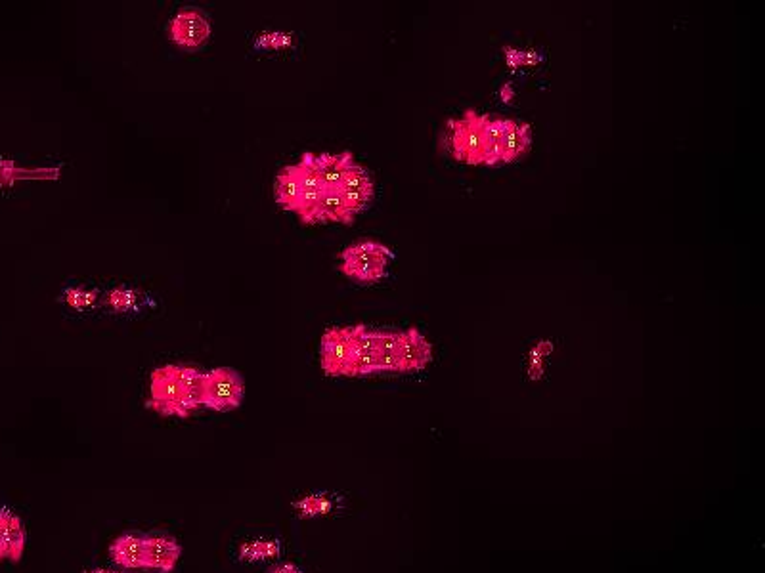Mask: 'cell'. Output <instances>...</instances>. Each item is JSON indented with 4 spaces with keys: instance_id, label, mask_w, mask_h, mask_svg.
<instances>
[{
    "instance_id": "obj_4",
    "label": "cell",
    "mask_w": 765,
    "mask_h": 573,
    "mask_svg": "<svg viewBox=\"0 0 765 573\" xmlns=\"http://www.w3.org/2000/svg\"><path fill=\"white\" fill-rule=\"evenodd\" d=\"M150 407L163 417H182V384L178 365H165L152 373Z\"/></svg>"
},
{
    "instance_id": "obj_3",
    "label": "cell",
    "mask_w": 765,
    "mask_h": 573,
    "mask_svg": "<svg viewBox=\"0 0 765 573\" xmlns=\"http://www.w3.org/2000/svg\"><path fill=\"white\" fill-rule=\"evenodd\" d=\"M245 381L240 371L232 367H217L205 373L203 381V407L226 413L243 404Z\"/></svg>"
},
{
    "instance_id": "obj_7",
    "label": "cell",
    "mask_w": 765,
    "mask_h": 573,
    "mask_svg": "<svg viewBox=\"0 0 765 573\" xmlns=\"http://www.w3.org/2000/svg\"><path fill=\"white\" fill-rule=\"evenodd\" d=\"M377 371V331L366 325L352 327V356H350V373L352 379L373 377Z\"/></svg>"
},
{
    "instance_id": "obj_27",
    "label": "cell",
    "mask_w": 765,
    "mask_h": 573,
    "mask_svg": "<svg viewBox=\"0 0 765 573\" xmlns=\"http://www.w3.org/2000/svg\"><path fill=\"white\" fill-rule=\"evenodd\" d=\"M4 560V552H2V541H0V562Z\"/></svg>"
},
{
    "instance_id": "obj_26",
    "label": "cell",
    "mask_w": 765,
    "mask_h": 573,
    "mask_svg": "<svg viewBox=\"0 0 765 573\" xmlns=\"http://www.w3.org/2000/svg\"><path fill=\"white\" fill-rule=\"evenodd\" d=\"M88 573H119V572H113V570H92V572Z\"/></svg>"
},
{
    "instance_id": "obj_24",
    "label": "cell",
    "mask_w": 765,
    "mask_h": 573,
    "mask_svg": "<svg viewBox=\"0 0 765 573\" xmlns=\"http://www.w3.org/2000/svg\"><path fill=\"white\" fill-rule=\"evenodd\" d=\"M108 304L115 312H134L138 310V295L131 289H115L108 297Z\"/></svg>"
},
{
    "instance_id": "obj_20",
    "label": "cell",
    "mask_w": 765,
    "mask_h": 573,
    "mask_svg": "<svg viewBox=\"0 0 765 573\" xmlns=\"http://www.w3.org/2000/svg\"><path fill=\"white\" fill-rule=\"evenodd\" d=\"M282 545L278 539H257L249 541L241 547L240 556L243 562H264L280 556Z\"/></svg>"
},
{
    "instance_id": "obj_1",
    "label": "cell",
    "mask_w": 765,
    "mask_h": 573,
    "mask_svg": "<svg viewBox=\"0 0 765 573\" xmlns=\"http://www.w3.org/2000/svg\"><path fill=\"white\" fill-rule=\"evenodd\" d=\"M488 119L490 115L467 109L459 119L448 121V148L461 163L473 167L484 165V136Z\"/></svg>"
},
{
    "instance_id": "obj_21",
    "label": "cell",
    "mask_w": 765,
    "mask_h": 573,
    "mask_svg": "<svg viewBox=\"0 0 765 573\" xmlns=\"http://www.w3.org/2000/svg\"><path fill=\"white\" fill-rule=\"evenodd\" d=\"M295 167H297V172H299V180H301L303 190H324L314 153L306 151L305 155L301 157V161Z\"/></svg>"
},
{
    "instance_id": "obj_10",
    "label": "cell",
    "mask_w": 765,
    "mask_h": 573,
    "mask_svg": "<svg viewBox=\"0 0 765 573\" xmlns=\"http://www.w3.org/2000/svg\"><path fill=\"white\" fill-rule=\"evenodd\" d=\"M182 556V547L169 533H146V558L148 570L169 573L175 570L176 562Z\"/></svg>"
},
{
    "instance_id": "obj_25",
    "label": "cell",
    "mask_w": 765,
    "mask_h": 573,
    "mask_svg": "<svg viewBox=\"0 0 765 573\" xmlns=\"http://www.w3.org/2000/svg\"><path fill=\"white\" fill-rule=\"evenodd\" d=\"M270 573H305L301 572L297 566H293V564H284V566H278V568H274L272 572Z\"/></svg>"
},
{
    "instance_id": "obj_13",
    "label": "cell",
    "mask_w": 765,
    "mask_h": 573,
    "mask_svg": "<svg viewBox=\"0 0 765 573\" xmlns=\"http://www.w3.org/2000/svg\"><path fill=\"white\" fill-rule=\"evenodd\" d=\"M356 214L352 213L349 205L345 203L343 195L339 190H324L318 207L314 211V220L312 224H326V222H337V224H347L350 226L354 222Z\"/></svg>"
},
{
    "instance_id": "obj_18",
    "label": "cell",
    "mask_w": 765,
    "mask_h": 573,
    "mask_svg": "<svg viewBox=\"0 0 765 573\" xmlns=\"http://www.w3.org/2000/svg\"><path fill=\"white\" fill-rule=\"evenodd\" d=\"M400 331H377V371L400 373L398 363Z\"/></svg>"
},
{
    "instance_id": "obj_2",
    "label": "cell",
    "mask_w": 765,
    "mask_h": 573,
    "mask_svg": "<svg viewBox=\"0 0 765 573\" xmlns=\"http://www.w3.org/2000/svg\"><path fill=\"white\" fill-rule=\"evenodd\" d=\"M394 253L383 243L362 241L341 253V272L358 283H373L387 276Z\"/></svg>"
},
{
    "instance_id": "obj_15",
    "label": "cell",
    "mask_w": 765,
    "mask_h": 573,
    "mask_svg": "<svg viewBox=\"0 0 765 573\" xmlns=\"http://www.w3.org/2000/svg\"><path fill=\"white\" fill-rule=\"evenodd\" d=\"M316 163H318L324 190H339L347 170L354 163V157L350 151H343L339 155L322 153V155H316Z\"/></svg>"
},
{
    "instance_id": "obj_6",
    "label": "cell",
    "mask_w": 765,
    "mask_h": 573,
    "mask_svg": "<svg viewBox=\"0 0 765 573\" xmlns=\"http://www.w3.org/2000/svg\"><path fill=\"white\" fill-rule=\"evenodd\" d=\"M352 356V327L329 329L322 337L320 358L328 377H349Z\"/></svg>"
},
{
    "instance_id": "obj_23",
    "label": "cell",
    "mask_w": 765,
    "mask_h": 573,
    "mask_svg": "<svg viewBox=\"0 0 765 573\" xmlns=\"http://www.w3.org/2000/svg\"><path fill=\"white\" fill-rule=\"evenodd\" d=\"M64 300L71 308L79 310V312H85V310H92L98 302V295L94 291H85V289H79V287H67L64 291Z\"/></svg>"
},
{
    "instance_id": "obj_8",
    "label": "cell",
    "mask_w": 765,
    "mask_h": 573,
    "mask_svg": "<svg viewBox=\"0 0 765 573\" xmlns=\"http://www.w3.org/2000/svg\"><path fill=\"white\" fill-rule=\"evenodd\" d=\"M433 361V344L425 339L417 329L400 331L398 342V363L400 373L423 371Z\"/></svg>"
},
{
    "instance_id": "obj_19",
    "label": "cell",
    "mask_w": 765,
    "mask_h": 573,
    "mask_svg": "<svg viewBox=\"0 0 765 573\" xmlns=\"http://www.w3.org/2000/svg\"><path fill=\"white\" fill-rule=\"evenodd\" d=\"M505 119L490 117L484 136V167L502 165V140Z\"/></svg>"
},
{
    "instance_id": "obj_22",
    "label": "cell",
    "mask_w": 765,
    "mask_h": 573,
    "mask_svg": "<svg viewBox=\"0 0 765 573\" xmlns=\"http://www.w3.org/2000/svg\"><path fill=\"white\" fill-rule=\"evenodd\" d=\"M339 191H341L345 203L349 205L350 211L358 214L370 207L375 188H341Z\"/></svg>"
},
{
    "instance_id": "obj_12",
    "label": "cell",
    "mask_w": 765,
    "mask_h": 573,
    "mask_svg": "<svg viewBox=\"0 0 765 573\" xmlns=\"http://www.w3.org/2000/svg\"><path fill=\"white\" fill-rule=\"evenodd\" d=\"M532 144V128L521 121L505 119L502 140V165L521 159Z\"/></svg>"
},
{
    "instance_id": "obj_5",
    "label": "cell",
    "mask_w": 765,
    "mask_h": 573,
    "mask_svg": "<svg viewBox=\"0 0 765 573\" xmlns=\"http://www.w3.org/2000/svg\"><path fill=\"white\" fill-rule=\"evenodd\" d=\"M211 33H213V27H211L209 16L203 10L192 8V6L180 10L169 25L171 41L186 50L203 46L211 39Z\"/></svg>"
},
{
    "instance_id": "obj_14",
    "label": "cell",
    "mask_w": 765,
    "mask_h": 573,
    "mask_svg": "<svg viewBox=\"0 0 765 573\" xmlns=\"http://www.w3.org/2000/svg\"><path fill=\"white\" fill-rule=\"evenodd\" d=\"M178 379L182 384V419L203 407V381L205 373L197 367L178 365Z\"/></svg>"
},
{
    "instance_id": "obj_11",
    "label": "cell",
    "mask_w": 765,
    "mask_h": 573,
    "mask_svg": "<svg viewBox=\"0 0 765 573\" xmlns=\"http://www.w3.org/2000/svg\"><path fill=\"white\" fill-rule=\"evenodd\" d=\"M0 541L4 560L20 562L25 543H27V531L23 526L22 518L16 516L10 509L0 510Z\"/></svg>"
},
{
    "instance_id": "obj_9",
    "label": "cell",
    "mask_w": 765,
    "mask_h": 573,
    "mask_svg": "<svg viewBox=\"0 0 765 573\" xmlns=\"http://www.w3.org/2000/svg\"><path fill=\"white\" fill-rule=\"evenodd\" d=\"M110 558L123 570H148L146 533L127 531L110 545Z\"/></svg>"
},
{
    "instance_id": "obj_17",
    "label": "cell",
    "mask_w": 765,
    "mask_h": 573,
    "mask_svg": "<svg viewBox=\"0 0 765 573\" xmlns=\"http://www.w3.org/2000/svg\"><path fill=\"white\" fill-rule=\"evenodd\" d=\"M337 505H339V497L333 493H310L297 499L293 503V510L297 512L299 518L312 520V518L328 516L331 512H335Z\"/></svg>"
},
{
    "instance_id": "obj_16",
    "label": "cell",
    "mask_w": 765,
    "mask_h": 573,
    "mask_svg": "<svg viewBox=\"0 0 765 573\" xmlns=\"http://www.w3.org/2000/svg\"><path fill=\"white\" fill-rule=\"evenodd\" d=\"M301 193H303V186H301V180H299L297 167L295 165H287L276 176V186H274L276 203L284 211H293V207L297 205Z\"/></svg>"
}]
</instances>
